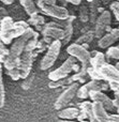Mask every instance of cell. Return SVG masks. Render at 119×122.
I'll list each match as a JSON object with an SVG mask.
<instances>
[{
	"mask_svg": "<svg viewBox=\"0 0 119 122\" xmlns=\"http://www.w3.org/2000/svg\"><path fill=\"white\" fill-rule=\"evenodd\" d=\"M61 41L60 40H55L49 44L48 49H47L46 54L44 55V57L42 58L40 63V69L41 70H47L49 67H52L54 65V63L56 62L58 56L60 53V48H61Z\"/></svg>",
	"mask_w": 119,
	"mask_h": 122,
	"instance_id": "cell-1",
	"label": "cell"
},
{
	"mask_svg": "<svg viewBox=\"0 0 119 122\" xmlns=\"http://www.w3.org/2000/svg\"><path fill=\"white\" fill-rule=\"evenodd\" d=\"M40 9L45 13L46 15L57 19H67L69 17V12L66 8L63 6H59L56 4H45L43 1L39 0L36 2Z\"/></svg>",
	"mask_w": 119,
	"mask_h": 122,
	"instance_id": "cell-2",
	"label": "cell"
},
{
	"mask_svg": "<svg viewBox=\"0 0 119 122\" xmlns=\"http://www.w3.org/2000/svg\"><path fill=\"white\" fill-rule=\"evenodd\" d=\"M75 59H76L75 57L71 56V57H69L60 66H58L56 70L51 72V73L48 74L49 80H58V79L67 77V76L73 71V65L75 64Z\"/></svg>",
	"mask_w": 119,
	"mask_h": 122,
	"instance_id": "cell-3",
	"label": "cell"
},
{
	"mask_svg": "<svg viewBox=\"0 0 119 122\" xmlns=\"http://www.w3.org/2000/svg\"><path fill=\"white\" fill-rule=\"evenodd\" d=\"M79 88L78 82L74 81L73 84H71L61 94L59 95V97L57 99V101L55 102V108L56 109H61L64 106H67L71 101L73 100V97L77 94V90Z\"/></svg>",
	"mask_w": 119,
	"mask_h": 122,
	"instance_id": "cell-4",
	"label": "cell"
},
{
	"mask_svg": "<svg viewBox=\"0 0 119 122\" xmlns=\"http://www.w3.org/2000/svg\"><path fill=\"white\" fill-rule=\"evenodd\" d=\"M67 53L70 56L75 57L82 63L89 62L90 58H91V54L87 51V48H85L83 45H79L78 43H73V44L69 45L67 48Z\"/></svg>",
	"mask_w": 119,
	"mask_h": 122,
	"instance_id": "cell-5",
	"label": "cell"
},
{
	"mask_svg": "<svg viewBox=\"0 0 119 122\" xmlns=\"http://www.w3.org/2000/svg\"><path fill=\"white\" fill-rule=\"evenodd\" d=\"M89 97L92 100V101L101 102L109 112H117V107H116L115 104H114V101L109 99L105 93H103L102 90H92V91H90Z\"/></svg>",
	"mask_w": 119,
	"mask_h": 122,
	"instance_id": "cell-6",
	"label": "cell"
},
{
	"mask_svg": "<svg viewBox=\"0 0 119 122\" xmlns=\"http://www.w3.org/2000/svg\"><path fill=\"white\" fill-rule=\"evenodd\" d=\"M99 73L103 77V79L109 81H116L119 82V69L116 65H112L109 63H104L99 69Z\"/></svg>",
	"mask_w": 119,
	"mask_h": 122,
	"instance_id": "cell-7",
	"label": "cell"
},
{
	"mask_svg": "<svg viewBox=\"0 0 119 122\" xmlns=\"http://www.w3.org/2000/svg\"><path fill=\"white\" fill-rule=\"evenodd\" d=\"M32 58H33V51H25L21 54L19 69H21L23 78H27L28 75L30 74L32 66Z\"/></svg>",
	"mask_w": 119,
	"mask_h": 122,
	"instance_id": "cell-8",
	"label": "cell"
},
{
	"mask_svg": "<svg viewBox=\"0 0 119 122\" xmlns=\"http://www.w3.org/2000/svg\"><path fill=\"white\" fill-rule=\"evenodd\" d=\"M26 29H27V28H24V27H21V26H15L14 25V27L11 28V29L6 30V31H4V32H0L3 44H5V45L10 44L14 39H17L18 36H21V34L25 32Z\"/></svg>",
	"mask_w": 119,
	"mask_h": 122,
	"instance_id": "cell-9",
	"label": "cell"
},
{
	"mask_svg": "<svg viewBox=\"0 0 119 122\" xmlns=\"http://www.w3.org/2000/svg\"><path fill=\"white\" fill-rule=\"evenodd\" d=\"M111 24V12L109 11H104L102 14L98 17L96 21V29H94V33L96 36H102V33L105 31L107 26Z\"/></svg>",
	"mask_w": 119,
	"mask_h": 122,
	"instance_id": "cell-10",
	"label": "cell"
},
{
	"mask_svg": "<svg viewBox=\"0 0 119 122\" xmlns=\"http://www.w3.org/2000/svg\"><path fill=\"white\" fill-rule=\"evenodd\" d=\"M119 39V28L118 29H113L111 32L106 33L105 36H103L102 38L99 40L98 45L100 48H107L112 44L116 42Z\"/></svg>",
	"mask_w": 119,
	"mask_h": 122,
	"instance_id": "cell-11",
	"label": "cell"
},
{
	"mask_svg": "<svg viewBox=\"0 0 119 122\" xmlns=\"http://www.w3.org/2000/svg\"><path fill=\"white\" fill-rule=\"evenodd\" d=\"M93 106V115L96 117L97 121L100 122H109V115L107 114V109L104 107L101 102L93 101L92 102Z\"/></svg>",
	"mask_w": 119,
	"mask_h": 122,
	"instance_id": "cell-12",
	"label": "cell"
},
{
	"mask_svg": "<svg viewBox=\"0 0 119 122\" xmlns=\"http://www.w3.org/2000/svg\"><path fill=\"white\" fill-rule=\"evenodd\" d=\"M42 33L44 36H51L52 39H55V40H63L66 36V30L61 29L58 26H48L43 29Z\"/></svg>",
	"mask_w": 119,
	"mask_h": 122,
	"instance_id": "cell-13",
	"label": "cell"
},
{
	"mask_svg": "<svg viewBox=\"0 0 119 122\" xmlns=\"http://www.w3.org/2000/svg\"><path fill=\"white\" fill-rule=\"evenodd\" d=\"M79 112H81V108L76 107H69L64 108V109L60 110L58 117L60 119H66V120H72V119H76L78 117Z\"/></svg>",
	"mask_w": 119,
	"mask_h": 122,
	"instance_id": "cell-14",
	"label": "cell"
},
{
	"mask_svg": "<svg viewBox=\"0 0 119 122\" xmlns=\"http://www.w3.org/2000/svg\"><path fill=\"white\" fill-rule=\"evenodd\" d=\"M90 66L93 67L94 70H98L102 66L104 63H106V60H105V55L100 51H94V56L91 55V58H90Z\"/></svg>",
	"mask_w": 119,
	"mask_h": 122,
	"instance_id": "cell-15",
	"label": "cell"
},
{
	"mask_svg": "<svg viewBox=\"0 0 119 122\" xmlns=\"http://www.w3.org/2000/svg\"><path fill=\"white\" fill-rule=\"evenodd\" d=\"M79 108H81L82 112H84L88 116V120L89 121H97L96 117L93 115V106H92L91 102H88V101L83 102L79 105Z\"/></svg>",
	"mask_w": 119,
	"mask_h": 122,
	"instance_id": "cell-16",
	"label": "cell"
},
{
	"mask_svg": "<svg viewBox=\"0 0 119 122\" xmlns=\"http://www.w3.org/2000/svg\"><path fill=\"white\" fill-rule=\"evenodd\" d=\"M73 82H74L73 77H68L67 76V77L58 79V80H51L48 86L49 88H59V87H62V86H70Z\"/></svg>",
	"mask_w": 119,
	"mask_h": 122,
	"instance_id": "cell-17",
	"label": "cell"
},
{
	"mask_svg": "<svg viewBox=\"0 0 119 122\" xmlns=\"http://www.w3.org/2000/svg\"><path fill=\"white\" fill-rule=\"evenodd\" d=\"M21 4L29 15H33L38 12V9H36L33 0H21Z\"/></svg>",
	"mask_w": 119,
	"mask_h": 122,
	"instance_id": "cell-18",
	"label": "cell"
},
{
	"mask_svg": "<svg viewBox=\"0 0 119 122\" xmlns=\"http://www.w3.org/2000/svg\"><path fill=\"white\" fill-rule=\"evenodd\" d=\"M14 21H13V18L10 16H4L3 18L0 21V32H4L6 30L11 29V28L14 27Z\"/></svg>",
	"mask_w": 119,
	"mask_h": 122,
	"instance_id": "cell-19",
	"label": "cell"
},
{
	"mask_svg": "<svg viewBox=\"0 0 119 122\" xmlns=\"http://www.w3.org/2000/svg\"><path fill=\"white\" fill-rule=\"evenodd\" d=\"M5 103V91H4V85L2 80V65L0 62V109L4 106Z\"/></svg>",
	"mask_w": 119,
	"mask_h": 122,
	"instance_id": "cell-20",
	"label": "cell"
},
{
	"mask_svg": "<svg viewBox=\"0 0 119 122\" xmlns=\"http://www.w3.org/2000/svg\"><path fill=\"white\" fill-rule=\"evenodd\" d=\"M29 23L33 26H40V25H43V24L45 23V20H44V17L43 16H41L38 13H36V14H33V15H30Z\"/></svg>",
	"mask_w": 119,
	"mask_h": 122,
	"instance_id": "cell-21",
	"label": "cell"
},
{
	"mask_svg": "<svg viewBox=\"0 0 119 122\" xmlns=\"http://www.w3.org/2000/svg\"><path fill=\"white\" fill-rule=\"evenodd\" d=\"M106 56L109 57L111 59H116L119 61V47L118 46H116V47L109 46L106 51Z\"/></svg>",
	"mask_w": 119,
	"mask_h": 122,
	"instance_id": "cell-22",
	"label": "cell"
},
{
	"mask_svg": "<svg viewBox=\"0 0 119 122\" xmlns=\"http://www.w3.org/2000/svg\"><path fill=\"white\" fill-rule=\"evenodd\" d=\"M89 94H90V90L87 88L86 85H83L82 87L78 88L76 95L79 97V99H87V97H89Z\"/></svg>",
	"mask_w": 119,
	"mask_h": 122,
	"instance_id": "cell-23",
	"label": "cell"
},
{
	"mask_svg": "<svg viewBox=\"0 0 119 122\" xmlns=\"http://www.w3.org/2000/svg\"><path fill=\"white\" fill-rule=\"evenodd\" d=\"M8 75L12 78L13 80H18L21 77V69L19 67H13V69L8 70Z\"/></svg>",
	"mask_w": 119,
	"mask_h": 122,
	"instance_id": "cell-24",
	"label": "cell"
},
{
	"mask_svg": "<svg viewBox=\"0 0 119 122\" xmlns=\"http://www.w3.org/2000/svg\"><path fill=\"white\" fill-rule=\"evenodd\" d=\"M4 45L5 44H3V43L0 44V62H4L10 54V49H6Z\"/></svg>",
	"mask_w": 119,
	"mask_h": 122,
	"instance_id": "cell-25",
	"label": "cell"
},
{
	"mask_svg": "<svg viewBox=\"0 0 119 122\" xmlns=\"http://www.w3.org/2000/svg\"><path fill=\"white\" fill-rule=\"evenodd\" d=\"M109 89H112L113 91H117V90H119V82L109 80Z\"/></svg>",
	"mask_w": 119,
	"mask_h": 122,
	"instance_id": "cell-26",
	"label": "cell"
},
{
	"mask_svg": "<svg viewBox=\"0 0 119 122\" xmlns=\"http://www.w3.org/2000/svg\"><path fill=\"white\" fill-rule=\"evenodd\" d=\"M109 121L112 122H119V112H116V114H112L109 115Z\"/></svg>",
	"mask_w": 119,
	"mask_h": 122,
	"instance_id": "cell-27",
	"label": "cell"
},
{
	"mask_svg": "<svg viewBox=\"0 0 119 122\" xmlns=\"http://www.w3.org/2000/svg\"><path fill=\"white\" fill-rule=\"evenodd\" d=\"M111 6H112V9L114 10V12L119 11V0H118V1H116V2H113Z\"/></svg>",
	"mask_w": 119,
	"mask_h": 122,
	"instance_id": "cell-28",
	"label": "cell"
},
{
	"mask_svg": "<svg viewBox=\"0 0 119 122\" xmlns=\"http://www.w3.org/2000/svg\"><path fill=\"white\" fill-rule=\"evenodd\" d=\"M45 4H56V0H41Z\"/></svg>",
	"mask_w": 119,
	"mask_h": 122,
	"instance_id": "cell-29",
	"label": "cell"
},
{
	"mask_svg": "<svg viewBox=\"0 0 119 122\" xmlns=\"http://www.w3.org/2000/svg\"><path fill=\"white\" fill-rule=\"evenodd\" d=\"M67 1H68V2H71V3L74 4V5H77V4L81 3L82 0H67Z\"/></svg>",
	"mask_w": 119,
	"mask_h": 122,
	"instance_id": "cell-30",
	"label": "cell"
},
{
	"mask_svg": "<svg viewBox=\"0 0 119 122\" xmlns=\"http://www.w3.org/2000/svg\"><path fill=\"white\" fill-rule=\"evenodd\" d=\"M3 2L4 4H11V3H13V2H14V0H3Z\"/></svg>",
	"mask_w": 119,
	"mask_h": 122,
	"instance_id": "cell-31",
	"label": "cell"
},
{
	"mask_svg": "<svg viewBox=\"0 0 119 122\" xmlns=\"http://www.w3.org/2000/svg\"><path fill=\"white\" fill-rule=\"evenodd\" d=\"M78 69H79V65L75 63V64L73 65V71H75V72H76V71H78Z\"/></svg>",
	"mask_w": 119,
	"mask_h": 122,
	"instance_id": "cell-32",
	"label": "cell"
},
{
	"mask_svg": "<svg viewBox=\"0 0 119 122\" xmlns=\"http://www.w3.org/2000/svg\"><path fill=\"white\" fill-rule=\"evenodd\" d=\"M115 17H116V19L119 21V11H116L115 12Z\"/></svg>",
	"mask_w": 119,
	"mask_h": 122,
	"instance_id": "cell-33",
	"label": "cell"
},
{
	"mask_svg": "<svg viewBox=\"0 0 119 122\" xmlns=\"http://www.w3.org/2000/svg\"><path fill=\"white\" fill-rule=\"evenodd\" d=\"M2 43L3 42H2V39H1V34H0V44H2Z\"/></svg>",
	"mask_w": 119,
	"mask_h": 122,
	"instance_id": "cell-34",
	"label": "cell"
},
{
	"mask_svg": "<svg viewBox=\"0 0 119 122\" xmlns=\"http://www.w3.org/2000/svg\"><path fill=\"white\" fill-rule=\"evenodd\" d=\"M116 66H117V67H118V69H119V61H118V62H117V63H116Z\"/></svg>",
	"mask_w": 119,
	"mask_h": 122,
	"instance_id": "cell-35",
	"label": "cell"
},
{
	"mask_svg": "<svg viewBox=\"0 0 119 122\" xmlns=\"http://www.w3.org/2000/svg\"><path fill=\"white\" fill-rule=\"evenodd\" d=\"M118 47H119V45H118Z\"/></svg>",
	"mask_w": 119,
	"mask_h": 122,
	"instance_id": "cell-36",
	"label": "cell"
},
{
	"mask_svg": "<svg viewBox=\"0 0 119 122\" xmlns=\"http://www.w3.org/2000/svg\"><path fill=\"white\" fill-rule=\"evenodd\" d=\"M118 28H119V27H118Z\"/></svg>",
	"mask_w": 119,
	"mask_h": 122,
	"instance_id": "cell-37",
	"label": "cell"
}]
</instances>
